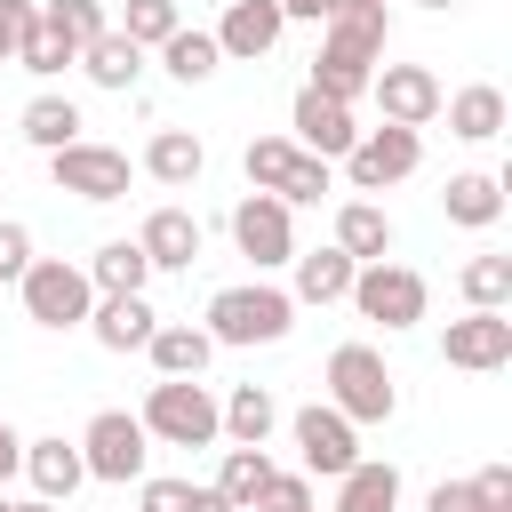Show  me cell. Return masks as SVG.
Returning <instances> with one entry per match:
<instances>
[{"mask_svg": "<svg viewBox=\"0 0 512 512\" xmlns=\"http://www.w3.org/2000/svg\"><path fill=\"white\" fill-rule=\"evenodd\" d=\"M248 512H320V504H312V480H304V472H272Z\"/></svg>", "mask_w": 512, "mask_h": 512, "instance_id": "cell-39", "label": "cell"}, {"mask_svg": "<svg viewBox=\"0 0 512 512\" xmlns=\"http://www.w3.org/2000/svg\"><path fill=\"white\" fill-rule=\"evenodd\" d=\"M272 424H280V400H272L264 384H232V392L216 400V432H224L232 448H264Z\"/></svg>", "mask_w": 512, "mask_h": 512, "instance_id": "cell-22", "label": "cell"}, {"mask_svg": "<svg viewBox=\"0 0 512 512\" xmlns=\"http://www.w3.org/2000/svg\"><path fill=\"white\" fill-rule=\"evenodd\" d=\"M272 472H280V464H272L264 448H224V464H216V480H208V488H216L232 512H248V504H256V488H264Z\"/></svg>", "mask_w": 512, "mask_h": 512, "instance_id": "cell-32", "label": "cell"}, {"mask_svg": "<svg viewBox=\"0 0 512 512\" xmlns=\"http://www.w3.org/2000/svg\"><path fill=\"white\" fill-rule=\"evenodd\" d=\"M144 360H152V376H208V360H216V344H208V328L200 320H160L152 328V344H144Z\"/></svg>", "mask_w": 512, "mask_h": 512, "instance_id": "cell-21", "label": "cell"}, {"mask_svg": "<svg viewBox=\"0 0 512 512\" xmlns=\"http://www.w3.org/2000/svg\"><path fill=\"white\" fill-rule=\"evenodd\" d=\"M440 112H448V136H456V144H496V136H504V88H488V80L440 96Z\"/></svg>", "mask_w": 512, "mask_h": 512, "instance_id": "cell-23", "label": "cell"}, {"mask_svg": "<svg viewBox=\"0 0 512 512\" xmlns=\"http://www.w3.org/2000/svg\"><path fill=\"white\" fill-rule=\"evenodd\" d=\"M80 464H88V480L128 488V480H144L152 440H144V424H136L128 408H96V416H88V432H80Z\"/></svg>", "mask_w": 512, "mask_h": 512, "instance_id": "cell-6", "label": "cell"}, {"mask_svg": "<svg viewBox=\"0 0 512 512\" xmlns=\"http://www.w3.org/2000/svg\"><path fill=\"white\" fill-rule=\"evenodd\" d=\"M64 64H80V48L56 32V24H40L32 16V32H24V48H16V72H32V80H56Z\"/></svg>", "mask_w": 512, "mask_h": 512, "instance_id": "cell-34", "label": "cell"}, {"mask_svg": "<svg viewBox=\"0 0 512 512\" xmlns=\"http://www.w3.org/2000/svg\"><path fill=\"white\" fill-rule=\"evenodd\" d=\"M144 176L168 184V192H192V184L208 176V144H200L192 128H152V144H144Z\"/></svg>", "mask_w": 512, "mask_h": 512, "instance_id": "cell-18", "label": "cell"}, {"mask_svg": "<svg viewBox=\"0 0 512 512\" xmlns=\"http://www.w3.org/2000/svg\"><path fill=\"white\" fill-rule=\"evenodd\" d=\"M472 496H480L488 512H512V464H480V472H472Z\"/></svg>", "mask_w": 512, "mask_h": 512, "instance_id": "cell-42", "label": "cell"}, {"mask_svg": "<svg viewBox=\"0 0 512 512\" xmlns=\"http://www.w3.org/2000/svg\"><path fill=\"white\" fill-rule=\"evenodd\" d=\"M208 344L216 352H256V344H280L296 328V296L272 288V280H240V288H216L208 296Z\"/></svg>", "mask_w": 512, "mask_h": 512, "instance_id": "cell-1", "label": "cell"}, {"mask_svg": "<svg viewBox=\"0 0 512 512\" xmlns=\"http://www.w3.org/2000/svg\"><path fill=\"white\" fill-rule=\"evenodd\" d=\"M136 248H144V264H152V272H192V264H200V216L168 200V208H152V216H144Z\"/></svg>", "mask_w": 512, "mask_h": 512, "instance_id": "cell-15", "label": "cell"}, {"mask_svg": "<svg viewBox=\"0 0 512 512\" xmlns=\"http://www.w3.org/2000/svg\"><path fill=\"white\" fill-rule=\"evenodd\" d=\"M288 144L296 152H312V160H344L352 144H360V120H352V104H336V96H320V88H296V104H288Z\"/></svg>", "mask_w": 512, "mask_h": 512, "instance_id": "cell-12", "label": "cell"}, {"mask_svg": "<svg viewBox=\"0 0 512 512\" xmlns=\"http://www.w3.org/2000/svg\"><path fill=\"white\" fill-rule=\"evenodd\" d=\"M464 512H488V504H464Z\"/></svg>", "mask_w": 512, "mask_h": 512, "instance_id": "cell-49", "label": "cell"}, {"mask_svg": "<svg viewBox=\"0 0 512 512\" xmlns=\"http://www.w3.org/2000/svg\"><path fill=\"white\" fill-rule=\"evenodd\" d=\"M136 424H144V440H160V448H208V440H224V432H216V392L192 384V376H160V384L144 392Z\"/></svg>", "mask_w": 512, "mask_h": 512, "instance_id": "cell-3", "label": "cell"}, {"mask_svg": "<svg viewBox=\"0 0 512 512\" xmlns=\"http://www.w3.org/2000/svg\"><path fill=\"white\" fill-rule=\"evenodd\" d=\"M328 184H336V168H328V160H312V152H296V160H288V184H280V200H288V208H312Z\"/></svg>", "mask_w": 512, "mask_h": 512, "instance_id": "cell-38", "label": "cell"}, {"mask_svg": "<svg viewBox=\"0 0 512 512\" xmlns=\"http://www.w3.org/2000/svg\"><path fill=\"white\" fill-rule=\"evenodd\" d=\"M80 272H88V288H96V296H144V280H152V264H144V248H136V240H104Z\"/></svg>", "mask_w": 512, "mask_h": 512, "instance_id": "cell-29", "label": "cell"}, {"mask_svg": "<svg viewBox=\"0 0 512 512\" xmlns=\"http://www.w3.org/2000/svg\"><path fill=\"white\" fill-rule=\"evenodd\" d=\"M40 24H56L72 48H88V40H104V32H112L104 0H40Z\"/></svg>", "mask_w": 512, "mask_h": 512, "instance_id": "cell-36", "label": "cell"}, {"mask_svg": "<svg viewBox=\"0 0 512 512\" xmlns=\"http://www.w3.org/2000/svg\"><path fill=\"white\" fill-rule=\"evenodd\" d=\"M0 512H8V496H0Z\"/></svg>", "mask_w": 512, "mask_h": 512, "instance_id": "cell-50", "label": "cell"}, {"mask_svg": "<svg viewBox=\"0 0 512 512\" xmlns=\"http://www.w3.org/2000/svg\"><path fill=\"white\" fill-rule=\"evenodd\" d=\"M424 168V136L416 128H360V144L344 152V176H352V192L368 200V192H392V184H408Z\"/></svg>", "mask_w": 512, "mask_h": 512, "instance_id": "cell-7", "label": "cell"}, {"mask_svg": "<svg viewBox=\"0 0 512 512\" xmlns=\"http://www.w3.org/2000/svg\"><path fill=\"white\" fill-rule=\"evenodd\" d=\"M184 512H232V504H224V496H216L208 480H192V496H184Z\"/></svg>", "mask_w": 512, "mask_h": 512, "instance_id": "cell-46", "label": "cell"}, {"mask_svg": "<svg viewBox=\"0 0 512 512\" xmlns=\"http://www.w3.org/2000/svg\"><path fill=\"white\" fill-rule=\"evenodd\" d=\"M24 264H32V232H24L16 216H0V288H16Z\"/></svg>", "mask_w": 512, "mask_h": 512, "instance_id": "cell-40", "label": "cell"}, {"mask_svg": "<svg viewBox=\"0 0 512 512\" xmlns=\"http://www.w3.org/2000/svg\"><path fill=\"white\" fill-rule=\"evenodd\" d=\"M288 160H296V144H288V136H248V152H240V176H248V192H272V200H280V184H288Z\"/></svg>", "mask_w": 512, "mask_h": 512, "instance_id": "cell-35", "label": "cell"}, {"mask_svg": "<svg viewBox=\"0 0 512 512\" xmlns=\"http://www.w3.org/2000/svg\"><path fill=\"white\" fill-rule=\"evenodd\" d=\"M368 96L384 104V120H392V128H416V136H424V128L440 120V96H448V88H440V72H432V64H376Z\"/></svg>", "mask_w": 512, "mask_h": 512, "instance_id": "cell-11", "label": "cell"}, {"mask_svg": "<svg viewBox=\"0 0 512 512\" xmlns=\"http://www.w3.org/2000/svg\"><path fill=\"white\" fill-rule=\"evenodd\" d=\"M352 272H360V264H352L336 240H328V248H296V288H288V296H296V304H344V296H352Z\"/></svg>", "mask_w": 512, "mask_h": 512, "instance_id": "cell-25", "label": "cell"}, {"mask_svg": "<svg viewBox=\"0 0 512 512\" xmlns=\"http://www.w3.org/2000/svg\"><path fill=\"white\" fill-rule=\"evenodd\" d=\"M328 8H336V0H280L288 24H328Z\"/></svg>", "mask_w": 512, "mask_h": 512, "instance_id": "cell-45", "label": "cell"}, {"mask_svg": "<svg viewBox=\"0 0 512 512\" xmlns=\"http://www.w3.org/2000/svg\"><path fill=\"white\" fill-rule=\"evenodd\" d=\"M48 176H56V192H72V200H88V208H104V200H128V152L120 144H64V152H48Z\"/></svg>", "mask_w": 512, "mask_h": 512, "instance_id": "cell-8", "label": "cell"}, {"mask_svg": "<svg viewBox=\"0 0 512 512\" xmlns=\"http://www.w3.org/2000/svg\"><path fill=\"white\" fill-rule=\"evenodd\" d=\"M440 208H448V224L488 232V224L504 216V184H496L488 168H456V176H448V192H440Z\"/></svg>", "mask_w": 512, "mask_h": 512, "instance_id": "cell-26", "label": "cell"}, {"mask_svg": "<svg viewBox=\"0 0 512 512\" xmlns=\"http://www.w3.org/2000/svg\"><path fill=\"white\" fill-rule=\"evenodd\" d=\"M24 480H32V496H40V504H64V496L88 480V464H80V440H64V432H48V440H24Z\"/></svg>", "mask_w": 512, "mask_h": 512, "instance_id": "cell-17", "label": "cell"}, {"mask_svg": "<svg viewBox=\"0 0 512 512\" xmlns=\"http://www.w3.org/2000/svg\"><path fill=\"white\" fill-rule=\"evenodd\" d=\"M136 496H144V512H184V496H192V480H136Z\"/></svg>", "mask_w": 512, "mask_h": 512, "instance_id": "cell-43", "label": "cell"}, {"mask_svg": "<svg viewBox=\"0 0 512 512\" xmlns=\"http://www.w3.org/2000/svg\"><path fill=\"white\" fill-rule=\"evenodd\" d=\"M80 72H88L96 88L128 96V88L144 80V48H136V40H120V32H104V40H88V48H80Z\"/></svg>", "mask_w": 512, "mask_h": 512, "instance_id": "cell-30", "label": "cell"}, {"mask_svg": "<svg viewBox=\"0 0 512 512\" xmlns=\"http://www.w3.org/2000/svg\"><path fill=\"white\" fill-rule=\"evenodd\" d=\"M176 24H184V16H176V0H128L112 32H120V40H136V48L152 56V48H160V40L176 32Z\"/></svg>", "mask_w": 512, "mask_h": 512, "instance_id": "cell-37", "label": "cell"}, {"mask_svg": "<svg viewBox=\"0 0 512 512\" xmlns=\"http://www.w3.org/2000/svg\"><path fill=\"white\" fill-rule=\"evenodd\" d=\"M152 56H160V72H168L176 88H200V80H216V64H224V56H216V32H200V24H176Z\"/></svg>", "mask_w": 512, "mask_h": 512, "instance_id": "cell-28", "label": "cell"}, {"mask_svg": "<svg viewBox=\"0 0 512 512\" xmlns=\"http://www.w3.org/2000/svg\"><path fill=\"white\" fill-rule=\"evenodd\" d=\"M344 304H352L360 320H376L384 336H400V328H416V320H424L432 288H424V272H416V264H392V256H384V264H360V272H352V296H344Z\"/></svg>", "mask_w": 512, "mask_h": 512, "instance_id": "cell-5", "label": "cell"}, {"mask_svg": "<svg viewBox=\"0 0 512 512\" xmlns=\"http://www.w3.org/2000/svg\"><path fill=\"white\" fill-rule=\"evenodd\" d=\"M328 408L344 424H392L400 416V384H392L376 344H336L328 352Z\"/></svg>", "mask_w": 512, "mask_h": 512, "instance_id": "cell-2", "label": "cell"}, {"mask_svg": "<svg viewBox=\"0 0 512 512\" xmlns=\"http://www.w3.org/2000/svg\"><path fill=\"white\" fill-rule=\"evenodd\" d=\"M32 16H40V0H0V64H16V48H24Z\"/></svg>", "mask_w": 512, "mask_h": 512, "instance_id": "cell-41", "label": "cell"}, {"mask_svg": "<svg viewBox=\"0 0 512 512\" xmlns=\"http://www.w3.org/2000/svg\"><path fill=\"white\" fill-rule=\"evenodd\" d=\"M320 32H336V40L368 48V56H384V40H392V8H384V0H336Z\"/></svg>", "mask_w": 512, "mask_h": 512, "instance_id": "cell-33", "label": "cell"}, {"mask_svg": "<svg viewBox=\"0 0 512 512\" xmlns=\"http://www.w3.org/2000/svg\"><path fill=\"white\" fill-rule=\"evenodd\" d=\"M336 248H344L352 264H384V256L400 248V224L384 216V200H344V208H336Z\"/></svg>", "mask_w": 512, "mask_h": 512, "instance_id": "cell-19", "label": "cell"}, {"mask_svg": "<svg viewBox=\"0 0 512 512\" xmlns=\"http://www.w3.org/2000/svg\"><path fill=\"white\" fill-rule=\"evenodd\" d=\"M16 472H24V432H16L8 416H0V488H8Z\"/></svg>", "mask_w": 512, "mask_h": 512, "instance_id": "cell-44", "label": "cell"}, {"mask_svg": "<svg viewBox=\"0 0 512 512\" xmlns=\"http://www.w3.org/2000/svg\"><path fill=\"white\" fill-rule=\"evenodd\" d=\"M416 8H432V16H448V8H464V0H416Z\"/></svg>", "mask_w": 512, "mask_h": 512, "instance_id": "cell-48", "label": "cell"}, {"mask_svg": "<svg viewBox=\"0 0 512 512\" xmlns=\"http://www.w3.org/2000/svg\"><path fill=\"white\" fill-rule=\"evenodd\" d=\"M440 360L464 368V376H496V368H512V312H464V320H448Z\"/></svg>", "mask_w": 512, "mask_h": 512, "instance_id": "cell-13", "label": "cell"}, {"mask_svg": "<svg viewBox=\"0 0 512 512\" xmlns=\"http://www.w3.org/2000/svg\"><path fill=\"white\" fill-rule=\"evenodd\" d=\"M288 432H296V456H304V480H344L352 464H360V424H344L328 400H312V408H296L288 416Z\"/></svg>", "mask_w": 512, "mask_h": 512, "instance_id": "cell-10", "label": "cell"}, {"mask_svg": "<svg viewBox=\"0 0 512 512\" xmlns=\"http://www.w3.org/2000/svg\"><path fill=\"white\" fill-rule=\"evenodd\" d=\"M376 64H384V56H368V48L336 40V32H320V56H312V80H304V88H320V96H336V104H360L368 80H376Z\"/></svg>", "mask_w": 512, "mask_h": 512, "instance_id": "cell-16", "label": "cell"}, {"mask_svg": "<svg viewBox=\"0 0 512 512\" xmlns=\"http://www.w3.org/2000/svg\"><path fill=\"white\" fill-rule=\"evenodd\" d=\"M16 296H24V320L32 328H88V312H96V288H88V272L80 264H64V256H32L24 264V280H16Z\"/></svg>", "mask_w": 512, "mask_h": 512, "instance_id": "cell-4", "label": "cell"}, {"mask_svg": "<svg viewBox=\"0 0 512 512\" xmlns=\"http://www.w3.org/2000/svg\"><path fill=\"white\" fill-rule=\"evenodd\" d=\"M456 296L464 312H512V256H472L456 272Z\"/></svg>", "mask_w": 512, "mask_h": 512, "instance_id": "cell-31", "label": "cell"}, {"mask_svg": "<svg viewBox=\"0 0 512 512\" xmlns=\"http://www.w3.org/2000/svg\"><path fill=\"white\" fill-rule=\"evenodd\" d=\"M328 512H400V464L360 456V464L336 480V504H328Z\"/></svg>", "mask_w": 512, "mask_h": 512, "instance_id": "cell-27", "label": "cell"}, {"mask_svg": "<svg viewBox=\"0 0 512 512\" xmlns=\"http://www.w3.org/2000/svg\"><path fill=\"white\" fill-rule=\"evenodd\" d=\"M8 512H56V504H40V496H24V504H16V496H8Z\"/></svg>", "mask_w": 512, "mask_h": 512, "instance_id": "cell-47", "label": "cell"}, {"mask_svg": "<svg viewBox=\"0 0 512 512\" xmlns=\"http://www.w3.org/2000/svg\"><path fill=\"white\" fill-rule=\"evenodd\" d=\"M80 128H88V120H80V104H72V96H56V88H40V96L16 112V136H24L32 152H64V144H80Z\"/></svg>", "mask_w": 512, "mask_h": 512, "instance_id": "cell-24", "label": "cell"}, {"mask_svg": "<svg viewBox=\"0 0 512 512\" xmlns=\"http://www.w3.org/2000/svg\"><path fill=\"white\" fill-rule=\"evenodd\" d=\"M232 248L256 264V280L280 272V264H296V216H288V200L240 192V208H232Z\"/></svg>", "mask_w": 512, "mask_h": 512, "instance_id": "cell-9", "label": "cell"}, {"mask_svg": "<svg viewBox=\"0 0 512 512\" xmlns=\"http://www.w3.org/2000/svg\"><path fill=\"white\" fill-rule=\"evenodd\" d=\"M280 32H288L280 0H232V8L216 16V56H224V64H256V56L280 48Z\"/></svg>", "mask_w": 512, "mask_h": 512, "instance_id": "cell-14", "label": "cell"}, {"mask_svg": "<svg viewBox=\"0 0 512 512\" xmlns=\"http://www.w3.org/2000/svg\"><path fill=\"white\" fill-rule=\"evenodd\" d=\"M152 328H160L152 296H96V312H88V336H96L104 352H144Z\"/></svg>", "mask_w": 512, "mask_h": 512, "instance_id": "cell-20", "label": "cell"}]
</instances>
